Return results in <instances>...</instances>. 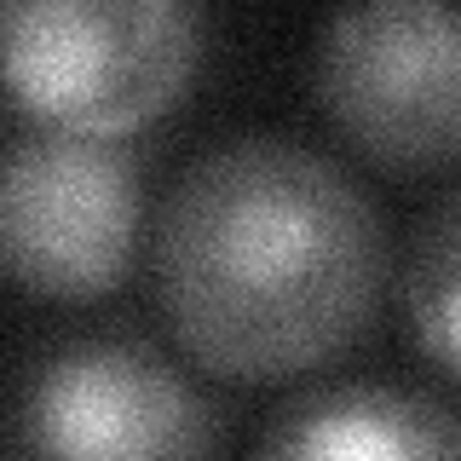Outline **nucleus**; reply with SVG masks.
<instances>
[{
  "label": "nucleus",
  "instance_id": "1",
  "mask_svg": "<svg viewBox=\"0 0 461 461\" xmlns=\"http://www.w3.org/2000/svg\"><path fill=\"white\" fill-rule=\"evenodd\" d=\"M386 237L369 196L288 139L196 156L162 202L156 294L179 346L225 381H294L369 329Z\"/></svg>",
  "mask_w": 461,
  "mask_h": 461
},
{
  "label": "nucleus",
  "instance_id": "2",
  "mask_svg": "<svg viewBox=\"0 0 461 461\" xmlns=\"http://www.w3.org/2000/svg\"><path fill=\"white\" fill-rule=\"evenodd\" d=\"M202 0H6L0 86L41 127L127 139L191 93Z\"/></svg>",
  "mask_w": 461,
  "mask_h": 461
},
{
  "label": "nucleus",
  "instance_id": "7",
  "mask_svg": "<svg viewBox=\"0 0 461 461\" xmlns=\"http://www.w3.org/2000/svg\"><path fill=\"white\" fill-rule=\"evenodd\" d=\"M403 312L415 346L461 381V191L444 196L415 230L410 266H403Z\"/></svg>",
  "mask_w": 461,
  "mask_h": 461
},
{
  "label": "nucleus",
  "instance_id": "4",
  "mask_svg": "<svg viewBox=\"0 0 461 461\" xmlns=\"http://www.w3.org/2000/svg\"><path fill=\"white\" fill-rule=\"evenodd\" d=\"M139 156L104 133L41 127L0 167V271L35 300H104L139 249Z\"/></svg>",
  "mask_w": 461,
  "mask_h": 461
},
{
  "label": "nucleus",
  "instance_id": "3",
  "mask_svg": "<svg viewBox=\"0 0 461 461\" xmlns=\"http://www.w3.org/2000/svg\"><path fill=\"white\" fill-rule=\"evenodd\" d=\"M317 110L393 173L461 162V0H346L317 41Z\"/></svg>",
  "mask_w": 461,
  "mask_h": 461
},
{
  "label": "nucleus",
  "instance_id": "6",
  "mask_svg": "<svg viewBox=\"0 0 461 461\" xmlns=\"http://www.w3.org/2000/svg\"><path fill=\"white\" fill-rule=\"evenodd\" d=\"M259 456L288 461H375V456H461V421L432 398L393 386H323L271 415Z\"/></svg>",
  "mask_w": 461,
  "mask_h": 461
},
{
  "label": "nucleus",
  "instance_id": "8",
  "mask_svg": "<svg viewBox=\"0 0 461 461\" xmlns=\"http://www.w3.org/2000/svg\"><path fill=\"white\" fill-rule=\"evenodd\" d=\"M0 12H6V0H0Z\"/></svg>",
  "mask_w": 461,
  "mask_h": 461
},
{
  "label": "nucleus",
  "instance_id": "5",
  "mask_svg": "<svg viewBox=\"0 0 461 461\" xmlns=\"http://www.w3.org/2000/svg\"><path fill=\"white\" fill-rule=\"evenodd\" d=\"M18 444L35 456H208L213 415L139 340H76L29 375Z\"/></svg>",
  "mask_w": 461,
  "mask_h": 461
}]
</instances>
